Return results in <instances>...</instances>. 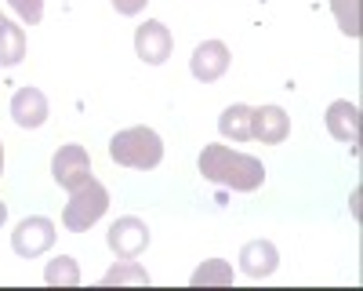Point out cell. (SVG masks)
<instances>
[{"mask_svg": "<svg viewBox=\"0 0 363 291\" xmlns=\"http://www.w3.org/2000/svg\"><path fill=\"white\" fill-rule=\"evenodd\" d=\"M280 266V251L272 241H251L244 244V251H240V270H244L251 280H262L269 273H277Z\"/></svg>", "mask_w": 363, "mask_h": 291, "instance_id": "obj_11", "label": "cell"}, {"mask_svg": "<svg viewBox=\"0 0 363 291\" xmlns=\"http://www.w3.org/2000/svg\"><path fill=\"white\" fill-rule=\"evenodd\" d=\"M109 157L124 168L149 171L164 160V138L153 128H124L109 138Z\"/></svg>", "mask_w": 363, "mask_h": 291, "instance_id": "obj_2", "label": "cell"}, {"mask_svg": "<svg viewBox=\"0 0 363 291\" xmlns=\"http://www.w3.org/2000/svg\"><path fill=\"white\" fill-rule=\"evenodd\" d=\"M106 208H109V190L99 179H87L80 190L69 193V204L62 208V222L73 233H87L91 226L106 215Z\"/></svg>", "mask_w": 363, "mask_h": 291, "instance_id": "obj_3", "label": "cell"}, {"mask_svg": "<svg viewBox=\"0 0 363 291\" xmlns=\"http://www.w3.org/2000/svg\"><path fill=\"white\" fill-rule=\"evenodd\" d=\"M51 244H55V222L44 219V215L22 219V222L15 226V233H11V248H15V255H22V258H37V255H44Z\"/></svg>", "mask_w": 363, "mask_h": 291, "instance_id": "obj_5", "label": "cell"}, {"mask_svg": "<svg viewBox=\"0 0 363 291\" xmlns=\"http://www.w3.org/2000/svg\"><path fill=\"white\" fill-rule=\"evenodd\" d=\"M207 284H233V266L225 258H211L193 273V287H207Z\"/></svg>", "mask_w": 363, "mask_h": 291, "instance_id": "obj_16", "label": "cell"}, {"mask_svg": "<svg viewBox=\"0 0 363 291\" xmlns=\"http://www.w3.org/2000/svg\"><path fill=\"white\" fill-rule=\"evenodd\" d=\"M189 70H193L196 80L215 84V80L229 70V48H225L222 40H203V44L193 51V58H189Z\"/></svg>", "mask_w": 363, "mask_h": 291, "instance_id": "obj_8", "label": "cell"}, {"mask_svg": "<svg viewBox=\"0 0 363 291\" xmlns=\"http://www.w3.org/2000/svg\"><path fill=\"white\" fill-rule=\"evenodd\" d=\"M218 131L225 135V138H233V142H247L251 138V106H229V109H222V116H218Z\"/></svg>", "mask_w": 363, "mask_h": 291, "instance_id": "obj_14", "label": "cell"}, {"mask_svg": "<svg viewBox=\"0 0 363 291\" xmlns=\"http://www.w3.org/2000/svg\"><path fill=\"white\" fill-rule=\"evenodd\" d=\"M145 4H149V0H113L116 15H138V11H142Z\"/></svg>", "mask_w": 363, "mask_h": 291, "instance_id": "obj_20", "label": "cell"}, {"mask_svg": "<svg viewBox=\"0 0 363 291\" xmlns=\"http://www.w3.org/2000/svg\"><path fill=\"white\" fill-rule=\"evenodd\" d=\"M4 219H8V204L0 200V226H4Z\"/></svg>", "mask_w": 363, "mask_h": 291, "instance_id": "obj_21", "label": "cell"}, {"mask_svg": "<svg viewBox=\"0 0 363 291\" xmlns=\"http://www.w3.org/2000/svg\"><path fill=\"white\" fill-rule=\"evenodd\" d=\"M11 121L18 128H40L48 121V99L40 87H18L11 99Z\"/></svg>", "mask_w": 363, "mask_h": 291, "instance_id": "obj_10", "label": "cell"}, {"mask_svg": "<svg viewBox=\"0 0 363 291\" xmlns=\"http://www.w3.org/2000/svg\"><path fill=\"white\" fill-rule=\"evenodd\" d=\"M171 48H174V40H171V29H167L164 22L149 18V22H142V26L135 29V51H138L142 62H149V66L167 62Z\"/></svg>", "mask_w": 363, "mask_h": 291, "instance_id": "obj_7", "label": "cell"}, {"mask_svg": "<svg viewBox=\"0 0 363 291\" xmlns=\"http://www.w3.org/2000/svg\"><path fill=\"white\" fill-rule=\"evenodd\" d=\"M0 175H4V146H0Z\"/></svg>", "mask_w": 363, "mask_h": 291, "instance_id": "obj_22", "label": "cell"}, {"mask_svg": "<svg viewBox=\"0 0 363 291\" xmlns=\"http://www.w3.org/2000/svg\"><path fill=\"white\" fill-rule=\"evenodd\" d=\"M330 11L338 18V29L345 37H359V0H330Z\"/></svg>", "mask_w": 363, "mask_h": 291, "instance_id": "obj_17", "label": "cell"}, {"mask_svg": "<svg viewBox=\"0 0 363 291\" xmlns=\"http://www.w3.org/2000/svg\"><path fill=\"white\" fill-rule=\"evenodd\" d=\"M200 175L207 182L229 186L236 193H255L265 182V168L251 153H236L229 146H203L200 153Z\"/></svg>", "mask_w": 363, "mask_h": 291, "instance_id": "obj_1", "label": "cell"}, {"mask_svg": "<svg viewBox=\"0 0 363 291\" xmlns=\"http://www.w3.org/2000/svg\"><path fill=\"white\" fill-rule=\"evenodd\" d=\"M291 135V121L280 106H258L251 109V138L265 142V146H277Z\"/></svg>", "mask_w": 363, "mask_h": 291, "instance_id": "obj_9", "label": "cell"}, {"mask_svg": "<svg viewBox=\"0 0 363 291\" xmlns=\"http://www.w3.org/2000/svg\"><path fill=\"white\" fill-rule=\"evenodd\" d=\"M102 284H106V287H113V284H149V273L138 266L135 258H124L120 266H113V270L102 277Z\"/></svg>", "mask_w": 363, "mask_h": 291, "instance_id": "obj_18", "label": "cell"}, {"mask_svg": "<svg viewBox=\"0 0 363 291\" xmlns=\"http://www.w3.org/2000/svg\"><path fill=\"white\" fill-rule=\"evenodd\" d=\"M44 284H51V287H77V284H80V266H77V258L58 255L55 262H48Z\"/></svg>", "mask_w": 363, "mask_h": 291, "instance_id": "obj_15", "label": "cell"}, {"mask_svg": "<svg viewBox=\"0 0 363 291\" xmlns=\"http://www.w3.org/2000/svg\"><path fill=\"white\" fill-rule=\"evenodd\" d=\"M106 244L116 258H138L145 248H149V226L135 215H124V219H116L106 233Z\"/></svg>", "mask_w": 363, "mask_h": 291, "instance_id": "obj_6", "label": "cell"}, {"mask_svg": "<svg viewBox=\"0 0 363 291\" xmlns=\"http://www.w3.org/2000/svg\"><path fill=\"white\" fill-rule=\"evenodd\" d=\"M26 58V33L11 22L0 15V66H18Z\"/></svg>", "mask_w": 363, "mask_h": 291, "instance_id": "obj_13", "label": "cell"}, {"mask_svg": "<svg viewBox=\"0 0 363 291\" xmlns=\"http://www.w3.org/2000/svg\"><path fill=\"white\" fill-rule=\"evenodd\" d=\"M51 179L62 190H69V193L80 190L91 179V157H87L84 146L69 142V146H62V150L51 157Z\"/></svg>", "mask_w": 363, "mask_h": 291, "instance_id": "obj_4", "label": "cell"}, {"mask_svg": "<svg viewBox=\"0 0 363 291\" xmlns=\"http://www.w3.org/2000/svg\"><path fill=\"white\" fill-rule=\"evenodd\" d=\"M8 4L15 8V15L29 26H37L44 18V0H8Z\"/></svg>", "mask_w": 363, "mask_h": 291, "instance_id": "obj_19", "label": "cell"}, {"mask_svg": "<svg viewBox=\"0 0 363 291\" xmlns=\"http://www.w3.org/2000/svg\"><path fill=\"white\" fill-rule=\"evenodd\" d=\"M327 131L335 135L338 142L356 146V138H359V109H356L349 99L330 102V106H327Z\"/></svg>", "mask_w": 363, "mask_h": 291, "instance_id": "obj_12", "label": "cell"}]
</instances>
